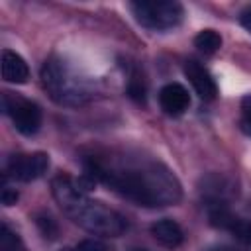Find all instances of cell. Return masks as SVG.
I'll return each instance as SVG.
<instances>
[{"label": "cell", "instance_id": "4fadbf2b", "mask_svg": "<svg viewBox=\"0 0 251 251\" xmlns=\"http://www.w3.org/2000/svg\"><path fill=\"white\" fill-rule=\"evenodd\" d=\"M0 251H25L24 241L16 231H12L6 224L0 227Z\"/></svg>", "mask_w": 251, "mask_h": 251}, {"label": "cell", "instance_id": "44dd1931", "mask_svg": "<svg viewBox=\"0 0 251 251\" xmlns=\"http://www.w3.org/2000/svg\"><path fill=\"white\" fill-rule=\"evenodd\" d=\"M61 251H75V249H69V247H65V249H61Z\"/></svg>", "mask_w": 251, "mask_h": 251}, {"label": "cell", "instance_id": "3957f363", "mask_svg": "<svg viewBox=\"0 0 251 251\" xmlns=\"http://www.w3.org/2000/svg\"><path fill=\"white\" fill-rule=\"evenodd\" d=\"M41 84L47 94L59 104L80 106L86 100V90L82 88L78 78L71 76L65 65L57 59H49L41 67Z\"/></svg>", "mask_w": 251, "mask_h": 251}, {"label": "cell", "instance_id": "9a60e30c", "mask_svg": "<svg viewBox=\"0 0 251 251\" xmlns=\"http://www.w3.org/2000/svg\"><path fill=\"white\" fill-rule=\"evenodd\" d=\"M35 224H37V227H39V231H41V235H43L45 239H57L59 227H57V224H55V220H53L51 216L39 214V216L35 218Z\"/></svg>", "mask_w": 251, "mask_h": 251}, {"label": "cell", "instance_id": "d6986e66", "mask_svg": "<svg viewBox=\"0 0 251 251\" xmlns=\"http://www.w3.org/2000/svg\"><path fill=\"white\" fill-rule=\"evenodd\" d=\"M239 22H241V25H243L247 31H251V6H249V8H245V10L241 12Z\"/></svg>", "mask_w": 251, "mask_h": 251}, {"label": "cell", "instance_id": "6da1fadb", "mask_svg": "<svg viewBox=\"0 0 251 251\" xmlns=\"http://www.w3.org/2000/svg\"><path fill=\"white\" fill-rule=\"evenodd\" d=\"M84 167L90 178L108 184L120 196L135 202L137 206H173L182 196L178 178L161 163H145L135 167H108L98 157H90Z\"/></svg>", "mask_w": 251, "mask_h": 251}, {"label": "cell", "instance_id": "8992f818", "mask_svg": "<svg viewBox=\"0 0 251 251\" xmlns=\"http://www.w3.org/2000/svg\"><path fill=\"white\" fill-rule=\"evenodd\" d=\"M208 218H210V224L212 226H216L220 229H226L237 241H241L245 245H251V222L249 220H243L239 216H233L224 202L210 204Z\"/></svg>", "mask_w": 251, "mask_h": 251}, {"label": "cell", "instance_id": "e0dca14e", "mask_svg": "<svg viewBox=\"0 0 251 251\" xmlns=\"http://www.w3.org/2000/svg\"><path fill=\"white\" fill-rule=\"evenodd\" d=\"M75 251H110V247L100 239H82Z\"/></svg>", "mask_w": 251, "mask_h": 251}, {"label": "cell", "instance_id": "9c48e42d", "mask_svg": "<svg viewBox=\"0 0 251 251\" xmlns=\"http://www.w3.org/2000/svg\"><path fill=\"white\" fill-rule=\"evenodd\" d=\"M159 104L165 114L169 116H180L190 106V94L188 90L178 82H169L159 90Z\"/></svg>", "mask_w": 251, "mask_h": 251}, {"label": "cell", "instance_id": "ffe728a7", "mask_svg": "<svg viewBox=\"0 0 251 251\" xmlns=\"http://www.w3.org/2000/svg\"><path fill=\"white\" fill-rule=\"evenodd\" d=\"M210 251H229V249H210Z\"/></svg>", "mask_w": 251, "mask_h": 251}, {"label": "cell", "instance_id": "7c38bea8", "mask_svg": "<svg viewBox=\"0 0 251 251\" xmlns=\"http://www.w3.org/2000/svg\"><path fill=\"white\" fill-rule=\"evenodd\" d=\"M194 45L198 47V51H202L204 55H212L222 47V37L218 31L214 29H202L196 37H194Z\"/></svg>", "mask_w": 251, "mask_h": 251}, {"label": "cell", "instance_id": "5bb4252c", "mask_svg": "<svg viewBox=\"0 0 251 251\" xmlns=\"http://www.w3.org/2000/svg\"><path fill=\"white\" fill-rule=\"evenodd\" d=\"M127 94L129 98H133L135 102L139 104H145V94H147V86H145V80L139 73H133L129 82H127Z\"/></svg>", "mask_w": 251, "mask_h": 251}, {"label": "cell", "instance_id": "ba28073f", "mask_svg": "<svg viewBox=\"0 0 251 251\" xmlns=\"http://www.w3.org/2000/svg\"><path fill=\"white\" fill-rule=\"evenodd\" d=\"M184 75L188 78V82L192 84V88L196 90V94L204 100V102H212L218 96V86L214 82V78L210 76V73L198 63V61H186L184 63Z\"/></svg>", "mask_w": 251, "mask_h": 251}, {"label": "cell", "instance_id": "ac0fdd59", "mask_svg": "<svg viewBox=\"0 0 251 251\" xmlns=\"http://www.w3.org/2000/svg\"><path fill=\"white\" fill-rule=\"evenodd\" d=\"M16 200H18V192L12 190L10 186H6V182H4V186H2V204L12 206V204H16Z\"/></svg>", "mask_w": 251, "mask_h": 251}, {"label": "cell", "instance_id": "30bf717a", "mask_svg": "<svg viewBox=\"0 0 251 251\" xmlns=\"http://www.w3.org/2000/svg\"><path fill=\"white\" fill-rule=\"evenodd\" d=\"M0 67H2V78L6 82H14V84H24L29 78V69L27 63L10 49L2 51V59H0Z\"/></svg>", "mask_w": 251, "mask_h": 251}, {"label": "cell", "instance_id": "5b68a950", "mask_svg": "<svg viewBox=\"0 0 251 251\" xmlns=\"http://www.w3.org/2000/svg\"><path fill=\"white\" fill-rule=\"evenodd\" d=\"M2 108L12 118L14 127L22 135H33L37 133L41 126V110L35 102L25 100L22 96H16L12 92L2 94Z\"/></svg>", "mask_w": 251, "mask_h": 251}, {"label": "cell", "instance_id": "52a82bcc", "mask_svg": "<svg viewBox=\"0 0 251 251\" xmlns=\"http://www.w3.org/2000/svg\"><path fill=\"white\" fill-rule=\"evenodd\" d=\"M49 169V157L47 153H31V155H14L8 161L6 175L12 178H18L22 182H31L39 176H43Z\"/></svg>", "mask_w": 251, "mask_h": 251}, {"label": "cell", "instance_id": "7a4b0ae2", "mask_svg": "<svg viewBox=\"0 0 251 251\" xmlns=\"http://www.w3.org/2000/svg\"><path fill=\"white\" fill-rule=\"evenodd\" d=\"M53 198L57 200L59 208L82 229L104 235V237H118L127 229V222L116 210L104 206L102 202L90 200L88 194L80 192L73 180V176L59 175L51 182Z\"/></svg>", "mask_w": 251, "mask_h": 251}, {"label": "cell", "instance_id": "8fae6325", "mask_svg": "<svg viewBox=\"0 0 251 251\" xmlns=\"http://www.w3.org/2000/svg\"><path fill=\"white\" fill-rule=\"evenodd\" d=\"M151 235L155 237L157 243H161L163 247H178L182 241H184V231L182 227L171 220V218H163V220H157L153 226H151Z\"/></svg>", "mask_w": 251, "mask_h": 251}, {"label": "cell", "instance_id": "2e32d148", "mask_svg": "<svg viewBox=\"0 0 251 251\" xmlns=\"http://www.w3.org/2000/svg\"><path fill=\"white\" fill-rule=\"evenodd\" d=\"M239 124H241V129L247 135H251V96L243 98V102H241V120H239Z\"/></svg>", "mask_w": 251, "mask_h": 251}, {"label": "cell", "instance_id": "277c9868", "mask_svg": "<svg viewBox=\"0 0 251 251\" xmlns=\"http://www.w3.org/2000/svg\"><path fill=\"white\" fill-rule=\"evenodd\" d=\"M135 20L153 31H167L182 22L184 10L175 0H141L129 4Z\"/></svg>", "mask_w": 251, "mask_h": 251}]
</instances>
